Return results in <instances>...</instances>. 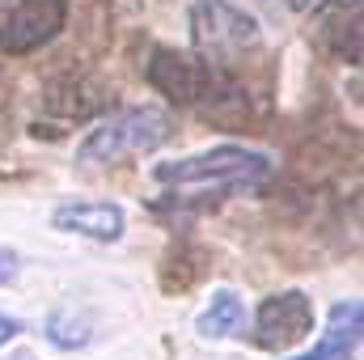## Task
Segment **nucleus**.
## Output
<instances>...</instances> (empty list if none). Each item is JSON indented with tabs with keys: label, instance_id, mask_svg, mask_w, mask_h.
Segmentation results:
<instances>
[{
	"label": "nucleus",
	"instance_id": "10",
	"mask_svg": "<svg viewBox=\"0 0 364 360\" xmlns=\"http://www.w3.org/2000/svg\"><path fill=\"white\" fill-rule=\"evenodd\" d=\"M43 106L51 110V115H60L64 123H73V119H90L93 110H102L106 106V90L90 81V77H60L47 97H43Z\"/></svg>",
	"mask_w": 364,
	"mask_h": 360
},
{
	"label": "nucleus",
	"instance_id": "8",
	"mask_svg": "<svg viewBox=\"0 0 364 360\" xmlns=\"http://www.w3.org/2000/svg\"><path fill=\"white\" fill-rule=\"evenodd\" d=\"M51 225L60 233H77L90 242H119L127 229V212L106 199H68L51 212Z\"/></svg>",
	"mask_w": 364,
	"mask_h": 360
},
{
	"label": "nucleus",
	"instance_id": "2",
	"mask_svg": "<svg viewBox=\"0 0 364 360\" xmlns=\"http://www.w3.org/2000/svg\"><path fill=\"white\" fill-rule=\"evenodd\" d=\"M174 136V119L161 106H127L93 123L77 144V166H119L144 153H157Z\"/></svg>",
	"mask_w": 364,
	"mask_h": 360
},
{
	"label": "nucleus",
	"instance_id": "9",
	"mask_svg": "<svg viewBox=\"0 0 364 360\" xmlns=\"http://www.w3.org/2000/svg\"><path fill=\"white\" fill-rule=\"evenodd\" d=\"M360 339H364V305L356 297H348V301H335V305H331V314H326V335H322L309 352L288 356V360H356Z\"/></svg>",
	"mask_w": 364,
	"mask_h": 360
},
{
	"label": "nucleus",
	"instance_id": "5",
	"mask_svg": "<svg viewBox=\"0 0 364 360\" xmlns=\"http://www.w3.org/2000/svg\"><path fill=\"white\" fill-rule=\"evenodd\" d=\"M314 301L301 292V288H284L272 292L259 309H255V327H250V344L263 348V352H284V348H296L314 335Z\"/></svg>",
	"mask_w": 364,
	"mask_h": 360
},
{
	"label": "nucleus",
	"instance_id": "7",
	"mask_svg": "<svg viewBox=\"0 0 364 360\" xmlns=\"http://www.w3.org/2000/svg\"><path fill=\"white\" fill-rule=\"evenodd\" d=\"M364 0H322L314 9V21H309V38L335 55L339 64H360L364 55V21H360Z\"/></svg>",
	"mask_w": 364,
	"mask_h": 360
},
{
	"label": "nucleus",
	"instance_id": "16",
	"mask_svg": "<svg viewBox=\"0 0 364 360\" xmlns=\"http://www.w3.org/2000/svg\"><path fill=\"white\" fill-rule=\"evenodd\" d=\"M284 4H288V9H309L314 0H284Z\"/></svg>",
	"mask_w": 364,
	"mask_h": 360
},
{
	"label": "nucleus",
	"instance_id": "1",
	"mask_svg": "<svg viewBox=\"0 0 364 360\" xmlns=\"http://www.w3.org/2000/svg\"><path fill=\"white\" fill-rule=\"evenodd\" d=\"M272 170H275L272 157L259 153V149L216 144V149H203L195 157L157 166L153 179L161 186H170V195H166L170 203L195 208V203H216V199H229V195H250L272 179Z\"/></svg>",
	"mask_w": 364,
	"mask_h": 360
},
{
	"label": "nucleus",
	"instance_id": "4",
	"mask_svg": "<svg viewBox=\"0 0 364 360\" xmlns=\"http://www.w3.org/2000/svg\"><path fill=\"white\" fill-rule=\"evenodd\" d=\"M144 81L161 97H170L174 106H203V102L220 97L229 85H237L229 77V68H220L203 55L178 51V47H153L144 60Z\"/></svg>",
	"mask_w": 364,
	"mask_h": 360
},
{
	"label": "nucleus",
	"instance_id": "17",
	"mask_svg": "<svg viewBox=\"0 0 364 360\" xmlns=\"http://www.w3.org/2000/svg\"><path fill=\"white\" fill-rule=\"evenodd\" d=\"M9 360H34V356L30 352H17V356H9Z\"/></svg>",
	"mask_w": 364,
	"mask_h": 360
},
{
	"label": "nucleus",
	"instance_id": "3",
	"mask_svg": "<svg viewBox=\"0 0 364 360\" xmlns=\"http://www.w3.org/2000/svg\"><path fill=\"white\" fill-rule=\"evenodd\" d=\"M186 30H191V47L195 55L229 68L237 55L259 47V17L246 13L233 0H191L186 9Z\"/></svg>",
	"mask_w": 364,
	"mask_h": 360
},
{
	"label": "nucleus",
	"instance_id": "15",
	"mask_svg": "<svg viewBox=\"0 0 364 360\" xmlns=\"http://www.w3.org/2000/svg\"><path fill=\"white\" fill-rule=\"evenodd\" d=\"M21 331H26V322H21V318H9V314H0V348H4L9 339H17Z\"/></svg>",
	"mask_w": 364,
	"mask_h": 360
},
{
	"label": "nucleus",
	"instance_id": "6",
	"mask_svg": "<svg viewBox=\"0 0 364 360\" xmlns=\"http://www.w3.org/2000/svg\"><path fill=\"white\" fill-rule=\"evenodd\" d=\"M64 26H68V0H13V9L0 17V51L30 55L47 47Z\"/></svg>",
	"mask_w": 364,
	"mask_h": 360
},
{
	"label": "nucleus",
	"instance_id": "11",
	"mask_svg": "<svg viewBox=\"0 0 364 360\" xmlns=\"http://www.w3.org/2000/svg\"><path fill=\"white\" fill-rule=\"evenodd\" d=\"M242 322H246L242 297H237L233 288H216L212 301H208V309L195 318V335H199V339H229V335L242 331Z\"/></svg>",
	"mask_w": 364,
	"mask_h": 360
},
{
	"label": "nucleus",
	"instance_id": "18",
	"mask_svg": "<svg viewBox=\"0 0 364 360\" xmlns=\"http://www.w3.org/2000/svg\"><path fill=\"white\" fill-rule=\"evenodd\" d=\"M4 4H9V0H0V9H4Z\"/></svg>",
	"mask_w": 364,
	"mask_h": 360
},
{
	"label": "nucleus",
	"instance_id": "12",
	"mask_svg": "<svg viewBox=\"0 0 364 360\" xmlns=\"http://www.w3.org/2000/svg\"><path fill=\"white\" fill-rule=\"evenodd\" d=\"M43 335H47L51 348L77 352V348H85V344L93 339V318L85 314V309H77V305H60V309H51Z\"/></svg>",
	"mask_w": 364,
	"mask_h": 360
},
{
	"label": "nucleus",
	"instance_id": "14",
	"mask_svg": "<svg viewBox=\"0 0 364 360\" xmlns=\"http://www.w3.org/2000/svg\"><path fill=\"white\" fill-rule=\"evenodd\" d=\"M17 271H21V259H17V250L0 246V288H4V284H13V280H17Z\"/></svg>",
	"mask_w": 364,
	"mask_h": 360
},
{
	"label": "nucleus",
	"instance_id": "13",
	"mask_svg": "<svg viewBox=\"0 0 364 360\" xmlns=\"http://www.w3.org/2000/svg\"><path fill=\"white\" fill-rule=\"evenodd\" d=\"M208 271V255L199 246H178L161 263V292H191Z\"/></svg>",
	"mask_w": 364,
	"mask_h": 360
}]
</instances>
